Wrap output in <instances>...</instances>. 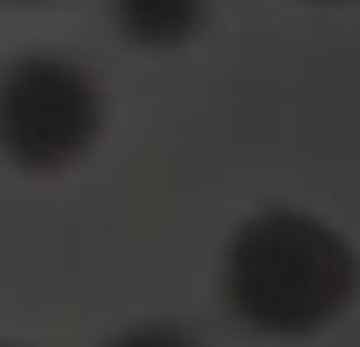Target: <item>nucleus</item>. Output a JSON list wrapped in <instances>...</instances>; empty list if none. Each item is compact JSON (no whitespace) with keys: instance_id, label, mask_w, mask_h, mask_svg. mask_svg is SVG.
<instances>
[{"instance_id":"nucleus-5","label":"nucleus","mask_w":360,"mask_h":347,"mask_svg":"<svg viewBox=\"0 0 360 347\" xmlns=\"http://www.w3.org/2000/svg\"><path fill=\"white\" fill-rule=\"evenodd\" d=\"M0 347H26V343H9V339H0Z\"/></svg>"},{"instance_id":"nucleus-1","label":"nucleus","mask_w":360,"mask_h":347,"mask_svg":"<svg viewBox=\"0 0 360 347\" xmlns=\"http://www.w3.org/2000/svg\"><path fill=\"white\" fill-rule=\"evenodd\" d=\"M352 246L314 216L263 212L225 250V301L263 334H309L356 292Z\"/></svg>"},{"instance_id":"nucleus-2","label":"nucleus","mask_w":360,"mask_h":347,"mask_svg":"<svg viewBox=\"0 0 360 347\" xmlns=\"http://www.w3.org/2000/svg\"><path fill=\"white\" fill-rule=\"evenodd\" d=\"M102 89L68 55L26 51L0 68V157L18 174H64L102 136Z\"/></svg>"},{"instance_id":"nucleus-6","label":"nucleus","mask_w":360,"mask_h":347,"mask_svg":"<svg viewBox=\"0 0 360 347\" xmlns=\"http://www.w3.org/2000/svg\"><path fill=\"white\" fill-rule=\"evenodd\" d=\"M9 5H39V0H9Z\"/></svg>"},{"instance_id":"nucleus-3","label":"nucleus","mask_w":360,"mask_h":347,"mask_svg":"<svg viewBox=\"0 0 360 347\" xmlns=\"http://www.w3.org/2000/svg\"><path fill=\"white\" fill-rule=\"evenodd\" d=\"M110 18L131 47L165 51L200 30L204 0H110Z\"/></svg>"},{"instance_id":"nucleus-4","label":"nucleus","mask_w":360,"mask_h":347,"mask_svg":"<svg viewBox=\"0 0 360 347\" xmlns=\"http://www.w3.org/2000/svg\"><path fill=\"white\" fill-rule=\"evenodd\" d=\"M106 347H200L187 330L178 326H161V322H148V326H131L123 334H115Z\"/></svg>"}]
</instances>
